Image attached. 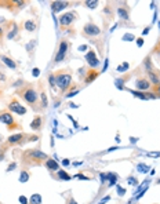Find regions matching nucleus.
Masks as SVG:
<instances>
[{
  "instance_id": "obj_31",
  "label": "nucleus",
  "mask_w": 160,
  "mask_h": 204,
  "mask_svg": "<svg viewBox=\"0 0 160 204\" xmlns=\"http://www.w3.org/2000/svg\"><path fill=\"white\" fill-rule=\"evenodd\" d=\"M41 99H43V106H47V97L44 92H41Z\"/></svg>"
},
{
  "instance_id": "obj_18",
  "label": "nucleus",
  "mask_w": 160,
  "mask_h": 204,
  "mask_svg": "<svg viewBox=\"0 0 160 204\" xmlns=\"http://www.w3.org/2000/svg\"><path fill=\"white\" fill-rule=\"evenodd\" d=\"M117 14H119L120 18H123V20H126V21L128 20V12H127V10H124V8L120 7L119 10H117Z\"/></svg>"
},
{
  "instance_id": "obj_40",
  "label": "nucleus",
  "mask_w": 160,
  "mask_h": 204,
  "mask_svg": "<svg viewBox=\"0 0 160 204\" xmlns=\"http://www.w3.org/2000/svg\"><path fill=\"white\" fill-rule=\"evenodd\" d=\"M86 50H87V46H84V44L79 47V51H86Z\"/></svg>"
},
{
  "instance_id": "obj_19",
  "label": "nucleus",
  "mask_w": 160,
  "mask_h": 204,
  "mask_svg": "<svg viewBox=\"0 0 160 204\" xmlns=\"http://www.w3.org/2000/svg\"><path fill=\"white\" fill-rule=\"evenodd\" d=\"M106 178L109 179V185L112 186V185L116 184V181H117V176L115 175V174H112V172H109V174H106Z\"/></svg>"
},
{
  "instance_id": "obj_9",
  "label": "nucleus",
  "mask_w": 160,
  "mask_h": 204,
  "mask_svg": "<svg viewBox=\"0 0 160 204\" xmlns=\"http://www.w3.org/2000/svg\"><path fill=\"white\" fill-rule=\"evenodd\" d=\"M0 121L4 124H8V126H11L12 121H14V117L11 116V113H8V112H3V113H0Z\"/></svg>"
},
{
  "instance_id": "obj_1",
  "label": "nucleus",
  "mask_w": 160,
  "mask_h": 204,
  "mask_svg": "<svg viewBox=\"0 0 160 204\" xmlns=\"http://www.w3.org/2000/svg\"><path fill=\"white\" fill-rule=\"evenodd\" d=\"M71 81H72V77L68 73H61V75H57L55 76V84L61 90H65L66 87H69Z\"/></svg>"
},
{
  "instance_id": "obj_8",
  "label": "nucleus",
  "mask_w": 160,
  "mask_h": 204,
  "mask_svg": "<svg viewBox=\"0 0 160 204\" xmlns=\"http://www.w3.org/2000/svg\"><path fill=\"white\" fill-rule=\"evenodd\" d=\"M66 7H68V3H66V1H52L51 3V8L54 12H60Z\"/></svg>"
},
{
  "instance_id": "obj_13",
  "label": "nucleus",
  "mask_w": 160,
  "mask_h": 204,
  "mask_svg": "<svg viewBox=\"0 0 160 204\" xmlns=\"http://www.w3.org/2000/svg\"><path fill=\"white\" fill-rule=\"evenodd\" d=\"M46 166H47L48 170H51V171H55V170H58V163H57L55 160H52V159H47V161H46Z\"/></svg>"
},
{
  "instance_id": "obj_2",
  "label": "nucleus",
  "mask_w": 160,
  "mask_h": 204,
  "mask_svg": "<svg viewBox=\"0 0 160 204\" xmlns=\"http://www.w3.org/2000/svg\"><path fill=\"white\" fill-rule=\"evenodd\" d=\"M21 95H22V98H24L26 102H29V104H35L37 101V92L33 90V88H26V90H24V91L21 92Z\"/></svg>"
},
{
  "instance_id": "obj_47",
  "label": "nucleus",
  "mask_w": 160,
  "mask_h": 204,
  "mask_svg": "<svg viewBox=\"0 0 160 204\" xmlns=\"http://www.w3.org/2000/svg\"><path fill=\"white\" fill-rule=\"evenodd\" d=\"M1 32H3V28H0V35H1Z\"/></svg>"
},
{
  "instance_id": "obj_26",
  "label": "nucleus",
  "mask_w": 160,
  "mask_h": 204,
  "mask_svg": "<svg viewBox=\"0 0 160 204\" xmlns=\"http://www.w3.org/2000/svg\"><path fill=\"white\" fill-rule=\"evenodd\" d=\"M134 39H135V36H134V35H130V33H126L123 36V40H126V41H132Z\"/></svg>"
},
{
  "instance_id": "obj_4",
  "label": "nucleus",
  "mask_w": 160,
  "mask_h": 204,
  "mask_svg": "<svg viewBox=\"0 0 160 204\" xmlns=\"http://www.w3.org/2000/svg\"><path fill=\"white\" fill-rule=\"evenodd\" d=\"M83 30H84L86 35H88V36H97V35H100V32H101V29L94 24H87L83 28Z\"/></svg>"
},
{
  "instance_id": "obj_17",
  "label": "nucleus",
  "mask_w": 160,
  "mask_h": 204,
  "mask_svg": "<svg viewBox=\"0 0 160 204\" xmlns=\"http://www.w3.org/2000/svg\"><path fill=\"white\" fill-rule=\"evenodd\" d=\"M58 178L62 179V181H69V179H71V175L66 174L65 171H62V170H58Z\"/></svg>"
},
{
  "instance_id": "obj_30",
  "label": "nucleus",
  "mask_w": 160,
  "mask_h": 204,
  "mask_svg": "<svg viewBox=\"0 0 160 204\" xmlns=\"http://www.w3.org/2000/svg\"><path fill=\"white\" fill-rule=\"evenodd\" d=\"M117 193H119V195H120V196H123V195H124V193H126V189H123V188H121V186H119V185H117Z\"/></svg>"
},
{
  "instance_id": "obj_16",
  "label": "nucleus",
  "mask_w": 160,
  "mask_h": 204,
  "mask_svg": "<svg viewBox=\"0 0 160 204\" xmlns=\"http://www.w3.org/2000/svg\"><path fill=\"white\" fill-rule=\"evenodd\" d=\"M149 79H151V83L152 84H155V86H160V80H159V77L155 75V73L151 70L149 72Z\"/></svg>"
},
{
  "instance_id": "obj_34",
  "label": "nucleus",
  "mask_w": 160,
  "mask_h": 204,
  "mask_svg": "<svg viewBox=\"0 0 160 204\" xmlns=\"http://www.w3.org/2000/svg\"><path fill=\"white\" fill-rule=\"evenodd\" d=\"M32 75H33V76H35V77H37V76H39V75H40V70H39V69H37V68H35V69H33V70H32Z\"/></svg>"
},
{
  "instance_id": "obj_7",
  "label": "nucleus",
  "mask_w": 160,
  "mask_h": 204,
  "mask_svg": "<svg viewBox=\"0 0 160 204\" xmlns=\"http://www.w3.org/2000/svg\"><path fill=\"white\" fill-rule=\"evenodd\" d=\"M73 20H75V14H73V12H66V14L60 17V22H61V25H64V26L71 25L73 22Z\"/></svg>"
},
{
  "instance_id": "obj_35",
  "label": "nucleus",
  "mask_w": 160,
  "mask_h": 204,
  "mask_svg": "<svg viewBox=\"0 0 160 204\" xmlns=\"http://www.w3.org/2000/svg\"><path fill=\"white\" fill-rule=\"evenodd\" d=\"M50 84H51V87L55 86V76H51L50 77Z\"/></svg>"
},
{
  "instance_id": "obj_11",
  "label": "nucleus",
  "mask_w": 160,
  "mask_h": 204,
  "mask_svg": "<svg viewBox=\"0 0 160 204\" xmlns=\"http://www.w3.org/2000/svg\"><path fill=\"white\" fill-rule=\"evenodd\" d=\"M149 87H151V83L146 79H140L137 81V88L138 90H148Z\"/></svg>"
},
{
  "instance_id": "obj_41",
  "label": "nucleus",
  "mask_w": 160,
  "mask_h": 204,
  "mask_svg": "<svg viewBox=\"0 0 160 204\" xmlns=\"http://www.w3.org/2000/svg\"><path fill=\"white\" fill-rule=\"evenodd\" d=\"M76 94H77V91H72V92H69V94H68L66 97H68V98H69V97H75Z\"/></svg>"
},
{
  "instance_id": "obj_5",
  "label": "nucleus",
  "mask_w": 160,
  "mask_h": 204,
  "mask_svg": "<svg viewBox=\"0 0 160 204\" xmlns=\"http://www.w3.org/2000/svg\"><path fill=\"white\" fill-rule=\"evenodd\" d=\"M86 61L88 62V65H90L91 68H95V66L100 65V61H98V58H97V55H95V52L92 51V50H90V51L86 54Z\"/></svg>"
},
{
  "instance_id": "obj_28",
  "label": "nucleus",
  "mask_w": 160,
  "mask_h": 204,
  "mask_svg": "<svg viewBox=\"0 0 160 204\" xmlns=\"http://www.w3.org/2000/svg\"><path fill=\"white\" fill-rule=\"evenodd\" d=\"M97 4H98V1H97V0H92V1H86V6H87V7H90V8H95Z\"/></svg>"
},
{
  "instance_id": "obj_29",
  "label": "nucleus",
  "mask_w": 160,
  "mask_h": 204,
  "mask_svg": "<svg viewBox=\"0 0 160 204\" xmlns=\"http://www.w3.org/2000/svg\"><path fill=\"white\" fill-rule=\"evenodd\" d=\"M127 181H128V184L130 185H137L138 184V182H137V178H134V176H130Z\"/></svg>"
},
{
  "instance_id": "obj_49",
  "label": "nucleus",
  "mask_w": 160,
  "mask_h": 204,
  "mask_svg": "<svg viewBox=\"0 0 160 204\" xmlns=\"http://www.w3.org/2000/svg\"><path fill=\"white\" fill-rule=\"evenodd\" d=\"M159 184H160V181H159Z\"/></svg>"
},
{
  "instance_id": "obj_15",
  "label": "nucleus",
  "mask_w": 160,
  "mask_h": 204,
  "mask_svg": "<svg viewBox=\"0 0 160 204\" xmlns=\"http://www.w3.org/2000/svg\"><path fill=\"white\" fill-rule=\"evenodd\" d=\"M31 127H32L33 130H39V128L41 127V117L37 116L36 119H35V120L31 123Z\"/></svg>"
},
{
  "instance_id": "obj_12",
  "label": "nucleus",
  "mask_w": 160,
  "mask_h": 204,
  "mask_svg": "<svg viewBox=\"0 0 160 204\" xmlns=\"http://www.w3.org/2000/svg\"><path fill=\"white\" fill-rule=\"evenodd\" d=\"M0 60L3 61V64H6L8 68H11V69H15L17 68V64L11 60V58H8V57H6V55H1V57H0Z\"/></svg>"
},
{
  "instance_id": "obj_20",
  "label": "nucleus",
  "mask_w": 160,
  "mask_h": 204,
  "mask_svg": "<svg viewBox=\"0 0 160 204\" xmlns=\"http://www.w3.org/2000/svg\"><path fill=\"white\" fill-rule=\"evenodd\" d=\"M25 28H26V30L32 32V30H35L36 25H35V22H33V21H26V22H25Z\"/></svg>"
},
{
  "instance_id": "obj_22",
  "label": "nucleus",
  "mask_w": 160,
  "mask_h": 204,
  "mask_svg": "<svg viewBox=\"0 0 160 204\" xmlns=\"http://www.w3.org/2000/svg\"><path fill=\"white\" fill-rule=\"evenodd\" d=\"M28 179H29V174H28V172H26V171L21 172V176H20V182H21V184H25Z\"/></svg>"
},
{
  "instance_id": "obj_37",
  "label": "nucleus",
  "mask_w": 160,
  "mask_h": 204,
  "mask_svg": "<svg viewBox=\"0 0 160 204\" xmlns=\"http://www.w3.org/2000/svg\"><path fill=\"white\" fill-rule=\"evenodd\" d=\"M148 156H153V157H159L160 156V153L159 152H152V153H148Z\"/></svg>"
},
{
  "instance_id": "obj_39",
  "label": "nucleus",
  "mask_w": 160,
  "mask_h": 204,
  "mask_svg": "<svg viewBox=\"0 0 160 204\" xmlns=\"http://www.w3.org/2000/svg\"><path fill=\"white\" fill-rule=\"evenodd\" d=\"M12 168H15V163H12V164H10V166H8V168H7V171H11Z\"/></svg>"
},
{
  "instance_id": "obj_46",
  "label": "nucleus",
  "mask_w": 160,
  "mask_h": 204,
  "mask_svg": "<svg viewBox=\"0 0 160 204\" xmlns=\"http://www.w3.org/2000/svg\"><path fill=\"white\" fill-rule=\"evenodd\" d=\"M148 33H149V28L144 29V32H142V35H148Z\"/></svg>"
},
{
  "instance_id": "obj_10",
  "label": "nucleus",
  "mask_w": 160,
  "mask_h": 204,
  "mask_svg": "<svg viewBox=\"0 0 160 204\" xmlns=\"http://www.w3.org/2000/svg\"><path fill=\"white\" fill-rule=\"evenodd\" d=\"M29 156H32L33 159H36V160H47V155H44L43 152H40V150H31L29 152Z\"/></svg>"
},
{
  "instance_id": "obj_44",
  "label": "nucleus",
  "mask_w": 160,
  "mask_h": 204,
  "mask_svg": "<svg viewBox=\"0 0 160 204\" xmlns=\"http://www.w3.org/2000/svg\"><path fill=\"white\" fill-rule=\"evenodd\" d=\"M108 200H109V197H105L104 200H101V201H100V204H105V203H106V201H108Z\"/></svg>"
},
{
  "instance_id": "obj_24",
  "label": "nucleus",
  "mask_w": 160,
  "mask_h": 204,
  "mask_svg": "<svg viewBox=\"0 0 160 204\" xmlns=\"http://www.w3.org/2000/svg\"><path fill=\"white\" fill-rule=\"evenodd\" d=\"M148 170H149V167L146 166V164H144V163H141V164L137 166V171H140V172H146Z\"/></svg>"
},
{
  "instance_id": "obj_27",
  "label": "nucleus",
  "mask_w": 160,
  "mask_h": 204,
  "mask_svg": "<svg viewBox=\"0 0 160 204\" xmlns=\"http://www.w3.org/2000/svg\"><path fill=\"white\" fill-rule=\"evenodd\" d=\"M127 69H128V64L124 62V64H121L120 66H117V72H123V70H127Z\"/></svg>"
},
{
  "instance_id": "obj_6",
  "label": "nucleus",
  "mask_w": 160,
  "mask_h": 204,
  "mask_svg": "<svg viewBox=\"0 0 160 204\" xmlns=\"http://www.w3.org/2000/svg\"><path fill=\"white\" fill-rule=\"evenodd\" d=\"M66 50H68V43H66V41H61L58 54L55 55V62H61V61L64 60L65 54H66Z\"/></svg>"
},
{
  "instance_id": "obj_43",
  "label": "nucleus",
  "mask_w": 160,
  "mask_h": 204,
  "mask_svg": "<svg viewBox=\"0 0 160 204\" xmlns=\"http://www.w3.org/2000/svg\"><path fill=\"white\" fill-rule=\"evenodd\" d=\"M3 80H6V76H4L3 73L0 72V81H3Z\"/></svg>"
},
{
  "instance_id": "obj_38",
  "label": "nucleus",
  "mask_w": 160,
  "mask_h": 204,
  "mask_svg": "<svg viewBox=\"0 0 160 204\" xmlns=\"http://www.w3.org/2000/svg\"><path fill=\"white\" fill-rule=\"evenodd\" d=\"M62 164H64L65 167H66V166H69V164H71V161H69L68 159H64V160H62Z\"/></svg>"
},
{
  "instance_id": "obj_14",
  "label": "nucleus",
  "mask_w": 160,
  "mask_h": 204,
  "mask_svg": "<svg viewBox=\"0 0 160 204\" xmlns=\"http://www.w3.org/2000/svg\"><path fill=\"white\" fill-rule=\"evenodd\" d=\"M22 138H24V135H22V134H15V135L8 136V144H18V142H20Z\"/></svg>"
},
{
  "instance_id": "obj_45",
  "label": "nucleus",
  "mask_w": 160,
  "mask_h": 204,
  "mask_svg": "<svg viewBox=\"0 0 160 204\" xmlns=\"http://www.w3.org/2000/svg\"><path fill=\"white\" fill-rule=\"evenodd\" d=\"M106 68H108V60L105 61V66H104V69H102V72H105V70H106Z\"/></svg>"
},
{
  "instance_id": "obj_33",
  "label": "nucleus",
  "mask_w": 160,
  "mask_h": 204,
  "mask_svg": "<svg viewBox=\"0 0 160 204\" xmlns=\"http://www.w3.org/2000/svg\"><path fill=\"white\" fill-rule=\"evenodd\" d=\"M15 35H17V28H14V30H11V32L8 33V39H12Z\"/></svg>"
},
{
  "instance_id": "obj_23",
  "label": "nucleus",
  "mask_w": 160,
  "mask_h": 204,
  "mask_svg": "<svg viewBox=\"0 0 160 204\" xmlns=\"http://www.w3.org/2000/svg\"><path fill=\"white\" fill-rule=\"evenodd\" d=\"M132 92V95L134 97H138V98H141V99H148L149 95H145L144 92H141V91H131Z\"/></svg>"
},
{
  "instance_id": "obj_42",
  "label": "nucleus",
  "mask_w": 160,
  "mask_h": 204,
  "mask_svg": "<svg viewBox=\"0 0 160 204\" xmlns=\"http://www.w3.org/2000/svg\"><path fill=\"white\" fill-rule=\"evenodd\" d=\"M77 178H79V179H88V178H87V176H84V175H80V174H77Z\"/></svg>"
},
{
  "instance_id": "obj_25",
  "label": "nucleus",
  "mask_w": 160,
  "mask_h": 204,
  "mask_svg": "<svg viewBox=\"0 0 160 204\" xmlns=\"http://www.w3.org/2000/svg\"><path fill=\"white\" fill-rule=\"evenodd\" d=\"M98 76V73L97 72H92V73H88V76H87V79H86V83H90V81H92L95 77Z\"/></svg>"
},
{
  "instance_id": "obj_36",
  "label": "nucleus",
  "mask_w": 160,
  "mask_h": 204,
  "mask_svg": "<svg viewBox=\"0 0 160 204\" xmlns=\"http://www.w3.org/2000/svg\"><path fill=\"white\" fill-rule=\"evenodd\" d=\"M137 44H138V47H141V46L144 44V39H142V37H140V39H137Z\"/></svg>"
},
{
  "instance_id": "obj_21",
  "label": "nucleus",
  "mask_w": 160,
  "mask_h": 204,
  "mask_svg": "<svg viewBox=\"0 0 160 204\" xmlns=\"http://www.w3.org/2000/svg\"><path fill=\"white\" fill-rule=\"evenodd\" d=\"M40 203H41L40 195H33V196L31 197V204H40Z\"/></svg>"
},
{
  "instance_id": "obj_32",
  "label": "nucleus",
  "mask_w": 160,
  "mask_h": 204,
  "mask_svg": "<svg viewBox=\"0 0 160 204\" xmlns=\"http://www.w3.org/2000/svg\"><path fill=\"white\" fill-rule=\"evenodd\" d=\"M20 203L21 204H28V199L25 196H20Z\"/></svg>"
},
{
  "instance_id": "obj_3",
  "label": "nucleus",
  "mask_w": 160,
  "mask_h": 204,
  "mask_svg": "<svg viewBox=\"0 0 160 204\" xmlns=\"http://www.w3.org/2000/svg\"><path fill=\"white\" fill-rule=\"evenodd\" d=\"M8 109H10L11 112L17 113V115H25V113H26V109H25L22 105H20V102H17V101H11L10 105H8Z\"/></svg>"
},
{
  "instance_id": "obj_48",
  "label": "nucleus",
  "mask_w": 160,
  "mask_h": 204,
  "mask_svg": "<svg viewBox=\"0 0 160 204\" xmlns=\"http://www.w3.org/2000/svg\"><path fill=\"white\" fill-rule=\"evenodd\" d=\"M157 91H159V94H160V86H159V88H157Z\"/></svg>"
}]
</instances>
